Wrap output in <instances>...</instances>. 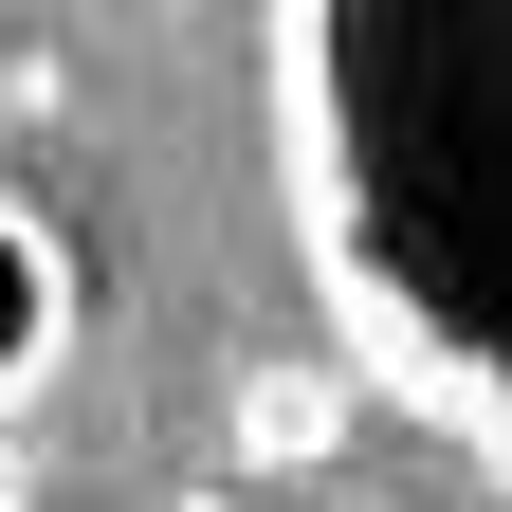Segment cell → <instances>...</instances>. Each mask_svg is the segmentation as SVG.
<instances>
[{"label":"cell","mask_w":512,"mask_h":512,"mask_svg":"<svg viewBox=\"0 0 512 512\" xmlns=\"http://www.w3.org/2000/svg\"><path fill=\"white\" fill-rule=\"evenodd\" d=\"M238 439H256V458H311V366H275V384H256V403H238Z\"/></svg>","instance_id":"cell-3"},{"label":"cell","mask_w":512,"mask_h":512,"mask_svg":"<svg viewBox=\"0 0 512 512\" xmlns=\"http://www.w3.org/2000/svg\"><path fill=\"white\" fill-rule=\"evenodd\" d=\"M275 147H293V238L512 165V0H275ZM494 275H512V183H494V220H439L403 256H366V275H330V293L403 366ZM494 458H512V421H494Z\"/></svg>","instance_id":"cell-1"},{"label":"cell","mask_w":512,"mask_h":512,"mask_svg":"<svg viewBox=\"0 0 512 512\" xmlns=\"http://www.w3.org/2000/svg\"><path fill=\"white\" fill-rule=\"evenodd\" d=\"M0 512H19V458H0Z\"/></svg>","instance_id":"cell-4"},{"label":"cell","mask_w":512,"mask_h":512,"mask_svg":"<svg viewBox=\"0 0 512 512\" xmlns=\"http://www.w3.org/2000/svg\"><path fill=\"white\" fill-rule=\"evenodd\" d=\"M55 366H74V256L37 202H0V421H37Z\"/></svg>","instance_id":"cell-2"}]
</instances>
